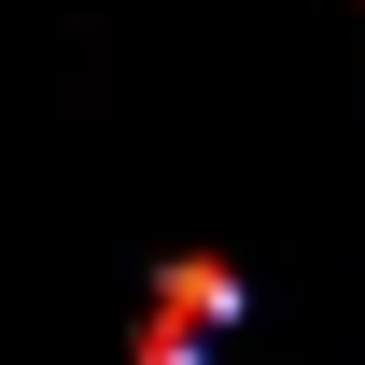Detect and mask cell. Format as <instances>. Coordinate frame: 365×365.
Segmentation results:
<instances>
[{
  "label": "cell",
  "mask_w": 365,
  "mask_h": 365,
  "mask_svg": "<svg viewBox=\"0 0 365 365\" xmlns=\"http://www.w3.org/2000/svg\"><path fill=\"white\" fill-rule=\"evenodd\" d=\"M225 323H239V267L225 253H169L155 295H140V323H127V365H211Z\"/></svg>",
  "instance_id": "obj_1"
}]
</instances>
